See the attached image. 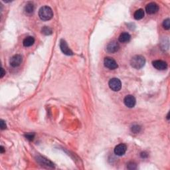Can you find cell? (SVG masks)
I'll return each mask as SVG.
<instances>
[{"instance_id": "ba28073f", "label": "cell", "mask_w": 170, "mask_h": 170, "mask_svg": "<svg viewBox=\"0 0 170 170\" xmlns=\"http://www.w3.org/2000/svg\"><path fill=\"white\" fill-rule=\"evenodd\" d=\"M60 48L61 50V51L63 52L66 55H72L73 52L70 49L69 47L68 46V44L66 43V42L63 39H61L60 41Z\"/></svg>"}, {"instance_id": "3957f363", "label": "cell", "mask_w": 170, "mask_h": 170, "mask_svg": "<svg viewBox=\"0 0 170 170\" xmlns=\"http://www.w3.org/2000/svg\"><path fill=\"white\" fill-rule=\"evenodd\" d=\"M108 85L111 90L114 92H118V91L120 90L121 88H122L121 81L117 78H111L108 82Z\"/></svg>"}, {"instance_id": "6da1fadb", "label": "cell", "mask_w": 170, "mask_h": 170, "mask_svg": "<svg viewBox=\"0 0 170 170\" xmlns=\"http://www.w3.org/2000/svg\"><path fill=\"white\" fill-rule=\"evenodd\" d=\"M39 17L42 21H48L53 17V12L51 8L48 6H43L40 8Z\"/></svg>"}, {"instance_id": "603a6c76", "label": "cell", "mask_w": 170, "mask_h": 170, "mask_svg": "<svg viewBox=\"0 0 170 170\" xmlns=\"http://www.w3.org/2000/svg\"><path fill=\"white\" fill-rule=\"evenodd\" d=\"M5 75V72L3 68H1V78H3V76Z\"/></svg>"}, {"instance_id": "7a4b0ae2", "label": "cell", "mask_w": 170, "mask_h": 170, "mask_svg": "<svg viewBox=\"0 0 170 170\" xmlns=\"http://www.w3.org/2000/svg\"><path fill=\"white\" fill-rule=\"evenodd\" d=\"M145 59L141 55H135L131 58L130 60L131 66L135 69H140L145 65Z\"/></svg>"}, {"instance_id": "8fae6325", "label": "cell", "mask_w": 170, "mask_h": 170, "mask_svg": "<svg viewBox=\"0 0 170 170\" xmlns=\"http://www.w3.org/2000/svg\"><path fill=\"white\" fill-rule=\"evenodd\" d=\"M152 64L153 67L157 70H165L167 68V64L166 62L163 61L161 60H156L152 62Z\"/></svg>"}, {"instance_id": "cb8c5ba5", "label": "cell", "mask_w": 170, "mask_h": 170, "mask_svg": "<svg viewBox=\"0 0 170 170\" xmlns=\"http://www.w3.org/2000/svg\"><path fill=\"white\" fill-rule=\"evenodd\" d=\"M1 149V153H3L4 152V147L3 146H1V149Z\"/></svg>"}, {"instance_id": "e0dca14e", "label": "cell", "mask_w": 170, "mask_h": 170, "mask_svg": "<svg viewBox=\"0 0 170 170\" xmlns=\"http://www.w3.org/2000/svg\"><path fill=\"white\" fill-rule=\"evenodd\" d=\"M141 130V127L139 125H133L131 127V131L134 133H139Z\"/></svg>"}, {"instance_id": "7c38bea8", "label": "cell", "mask_w": 170, "mask_h": 170, "mask_svg": "<svg viewBox=\"0 0 170 170\" xmlns=\"http://www.w3.org/2000/svg\"><path fill=\"white\" fill-rule=\"evenodd\" d=\"M34 42H35V39H34V37H31V36H29V37H27L23 40V46H25V47H29V46L33 45Z\"/></svg>"}, {"instance_id": "44dd1931", "label": "cell", "mask_w": 170, "mask_h": 170, "mask_svg": "<svg viewBox=\"0 0 170 170\" xmlns=\"http://www.w3.org/2000/svg\"><path fill=\"white\" fill-rule=\"evenodd\" d=\"M0 124H1V129H4L6 128L5 122H4L3 120H1V122H0Z\"/></svg>"}, {"instance_id": "5bb4252c", "label": "cell", "mask_w": 170, "mask_h": 170, "mask_svg": "<svg viewBox=\"0 0 170 170\" xmlns=\"http://www.w3.org/2000/svg\"><path fill=\"white\" fill-rule=\"evenodd\" d=\"M144 17V11L142 9H139L135 11L133 17L136 20H140Z\"/></svg>"}, {"instance_id": "2e32d148", "label": "cell", "mask_w": 170, "mask_h": 170, "mask_svg": "<svg viewBox=\"0 0 170 170\" xmlns=\"http://www.w3.org/2000/svg\"><path fill=\"white\" fill-rule=\"evenodd\" d=\"M42 33L45 35H49L52 34V29L48 27L44 26V27L42 29Z\"/></svg>"}, {"instance_id": "ac0fdd59", "label": "cell", "mask_w": 170, "mask_h": 170, "mask_svg": "<svg viewBox=\"0 0 170 170\" xmlns=\"http://www.w3.org/2000/svg\"><path fill=\"white\" fill-rule=\"evenodd\" d=\"M163 27L165 29L169 30L170 29V20L169 19H165L163 22Z\"/></svg>"}, {"instance_id": "30bf717a", "label": "cell", "mask_w": 170, "mask_h": 170, "mask_svg": "<svg viewBox=\"0 0 170 170\" xmlns=\"http://www.w3.org/2000/svg\"><path fill=\"white\" fill-rule=\"evenodd\" d=\"M124 104L128 108H133L135 105L136 100H135V97L132 95H127L124 98Z\"/></svg>"}, {"instance_id": "7402d4cb", "label": "cell", "mask_w": 170, "mask_h": 170, "mask_svg": "<svg viewBox=\"0 0 170 170\" xmlns=\"http://www.w3.org/2000/svg\"><path fill=\"white\" fill-rule=\"evenodd\" d=\"M141 157H142V158H146V157H147V153H145V152H142V153H141Z\"/></svg>"}, {"instance_id": "d6986e66", "label": "cell", "mask_w": 170, "mask_h": 170, "mask_svg": "<svg viewBox=\"0 0 170 170\" xmlns=\"http://www.w3.org/2000/svg\"><path fill=\"white\" fill-rule=\"evenodd\" d=\"M25 136L29 141H33L34 137H35V133H27L25 135Z\"/></svg>"}, {"instance_id": "4fadbf2b", "label": "cell", "mask_w": 170, "mask_h": 170, "mask_svg": "<svg viewBox=\"0 0 170 170\" xmlns=\"http://www.w3.org/2000/svg\"><path fill=\"white\" fill-rule=\"evenodd\" d=\"M131 39V36L128 33H126V32H124V33H122L120 34V37L118 38V40L119 41L121 42H127L129 41V40Z\"/></svg>"}, {"instance_id": "52a82bcc", "label": "cell", "mask_w": 170, "mask_h": 170, "mask_svg": "<svg viewBox=\"0 0 170 170\" xmlns=\"http://www.w3.org/2000/svg\"><path fill=\"white\" fill-rule=\"evenodd\" d=\"M159 10V6L157 3H153V2H151V3H149L147 4L145 7V11H146L147 13L150 14V15H152V14L156 13Z\"/></svg>"}, {"instance_id": "277c9868", "label": "cell", "mask_w": 170, "mask_h": 170, "mask_svg": "<svg viewBox=\"0 0 170 170\" xmlns=\"http://www.w3.org/2000/svg\"><path fill=\"white\" fill-rule=\"evenodd\" d=\"M104 64L106 68L111 70H114L118 67V65L116 62V60L111 57L105 58L104 60Z\"/></svg>"}, {"instance_id": "9a60e30c", "label": "cell", "mask_w": 170, "mask_h": 170, "mask_svg": "<svg viewBox=\"0 0 170 170\" xmlns=\"http://www.w3.org/2000/svg\"><path fill=\"white\" fill-rule=\"evenodd\" d=\"M34 9H35V7H34V5L33 3H31V2H29V3H27V5H26L25 7V11L26 13L28 14H31L33 13L34 11Z\"/></svg>"}, {"instance_id": "9c48e42d", "label": "cell", "mask_w": 170, "mask_h": 170, "mask_svg": "<svg viewBox=\"0 0 170 170\" xmlns=\"http://www.w3.org/2000/svg\"><path fill=\"white\" fill-rule=\"evenodd\" d=\"M127 150V146L124 143H120L117 145L114 148V153L118 156H122L124 155Z\"/></svg>"}, {"instance_id": "ffe728a7", "label": "cell", "mask_w": 170, "mask_h": 170, "mask_svg": "<svg viewBox=\"0 0 170 170\" xmlns=\"http://www.w3.org/2000/svg\"><path fill=\"white\" fill-rule=\"evenodd\" d=\"M127 167L129 169H135L137 168V165L134 162H129L127 164Z\"/></svg>"}, {"instance_id": "5b68a950", "label": "cell", "mask_w": 170, "mask_h": 170, "mask_svg": "<svg viewBox=\"0 0 170 170\" xmlns=\"http://www.w3.org/2000/svg\"><path fill=\"white\" fill-rule=\"evenodd\" d=\"M22 60H23V58L20 54H15V55L12 56L11 59H10V65L12 67H17L21 64Z\"/></svg>"}, {"instance_id": "8992f818", "label": "cell", "mask_w": 170, "mask_h": 170, "mask_svg": "<svg viewBox=\"0 0 170 170\" xmlns=\"http://www.w3.org/2000/svg\"><path fill=\"white\" fill-rule=\"evenodd\" d=\"M119 48H120L119 44L115 41L110 42L106 46V50L110 53H115L118 52Z\"/></svg>"}]
</instances>
